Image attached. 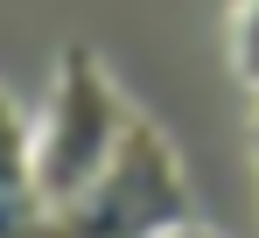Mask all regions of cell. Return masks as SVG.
<instances>
[{"instance_id": "6da1fadb", "label": "cell", "mask_w": 259, "mask_h": 238, "mask_svg": "<svg viewBox=\"0 0 259 238\" xmlns=\"http://www.w3.org/2000/svg\"><path fill=\"white\" fill-rule=\"evenodd\" d=\"M133 133L126 98L112 91V77L98 70L84 42L56 56V84H49V105L35 119V175H42L49 210H70V203L98 189V175L119 161Z\"/></svg>"}, {"instance_id": "5b68a950", "label": "cell", "mask_w": 259, "mask_h": 238, "mask_svg": "<svg viewBox=\"0 0 259 238\" xmlns=\"http://www.w3.org/2000/svg\"><path fill=\"white\" fill-rule=\"evenodd\" d=\"M252 147H259V126H252Z\"/></svg>"}, {"instance_id": "8992f818", "label": "cell", "mask_w": 259, "mask_h": 238, "mask_svg": "<svg viewBox=\"0 0 259 238\" xmlns=\"http://www.w3.org/2000/svg\"><path fill=\"white\" fill-rule=\"evenodd\" d=\"M189 238H210V231H189Z\"/></svg>"}, {"instance_id": "277c9868", "label": "cell", "mask_w": 259, "mask_h": 238, "mask_svg": "<svg viewBox=\"0 0 259 238\" xmlns=\"http://www.w3.org/2000/svg\"><path fill=\"white\" fill-rule=\"evenodd\" d=\"M231 63H238V77L259 91V0H238V7H231Z\"/></svg>"}, {"instance_id": "7a4b0ae2", "label": "cell", "mask_w": 259, "mask_h": 238, "mask_svg": "<svg viewBox=\"0 0 259 238\" xmlns=\"http://www.w3.org/2000/svg\"><path fill=\"white\" fill-rule=\"evenodd\" d=\"M189 189H182V168H175L168 140L133 119L119 161L98 175V189L56 210L49 238H189Z\"/></svg>"}, {"instance_id": "3957f363", "label": "cell", "mask_w": 259, "mask_h": 238, "mask_svg": "<svg viewBox=\"0 0 259 238\" xmlns=\"http://www.w3.org/2000/svg\"><path fill=\"white\" fill-rule=\"evenodd\" d=\"M49 224H56V210L35 175V126L0 91V238H49Z\"/></svg>"}]
</instances>
